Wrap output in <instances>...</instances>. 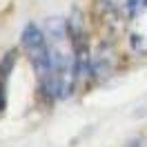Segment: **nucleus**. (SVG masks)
Segmentation results:
<instances>
[{
  "mask_svg": "<svg viewBox=\"0 0 147 147\" xmlns=\"http://www.w3.org/2000/svg\"><path fill=\"white\" fill-rule=\"evenodd\" d=\"M47 45H49V63H51V98L63 100L69 98L80 78L78 71V51L74 45L69 20L49 18L45 27Z\"/></svg>",
  "mask_w": 147,
  "mask_h": 147,
  "instance_id": "f257e3e1",
  "label": "nucleus"
},
{
  "mask_svg": "<svg viewBox=\"0 0 147 147\" xmlns=\"http://www.w3.org/2000/svg\"><path fill=\"white\" fill-rule=\"evenodd\" d=\"M20 47L34 67L40 92L47 98H51V63H49V45H47L45 29L34 25V22L25 25L22 36H20Z\"/></svg>",
  "mask_w": 147,
  "mask_h": 147,
  "instance_id": "f03ea898",
  "label": "nucleus"
},
{
  "mask_svg": "<svg viewBox=\"0 0 147 147\" xmlns=\"http://www.w3.org/2000/svg\"><path fill=\"white\" fill-rule=\"evenodd\" d=\"M127 40L136 56H147V0H136L129 5Z\"/></svg>",
  "mask_w": 147,
  "mask_h": 147,
  "instance_id": "7ed1b4c3",
  "label": "nucleus"
},
{
  "mask_svg": "<svg viewBox=\"0 0 147 147\" xmlns=\"http://www.w3.org/2000/svg\"><path fill=\"white\" fill-rule=\"evenodd\" d=\"M18 51L11 49L5 54V58L0 60V111L5 109V94H7V83H9V76L13 71V65H16Z\"/></svg>",
  "mask_w": 147,
  "mask_h": 147,
  "instance_id": "20e7f679",
  "label": "nucleus"
},
{
  "mask_svg": "<svg viewBox=\"0 0 147 147\" xmlns=\"http://www.w3.org/2000/svg\"><path fill=\"white\" fill-rule=\"evenodd\" d=\"M129 147H147V140H145V138H138V140H134Z\"/></svg>",
  "mask_w": 147,
  "mask_h": 147,
  "instance_id": "39448f33",
  "label": "nucleus"
}]
</instances>
